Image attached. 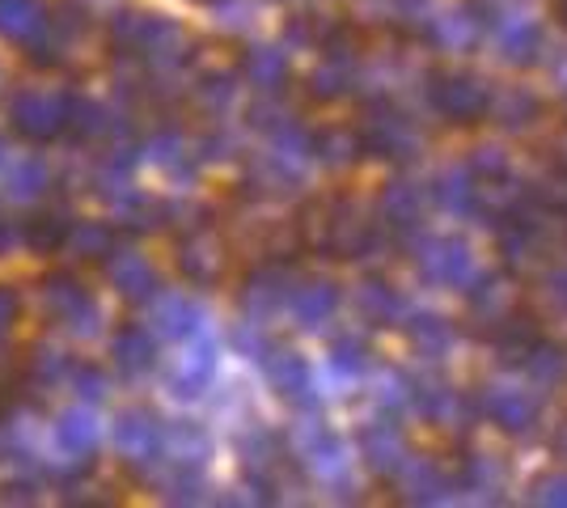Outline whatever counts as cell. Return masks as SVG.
Instances as JSON below:
<instances>
[{
    "label": "cell",
    "mask_w": 567,
    "mask_h": 508,
    "mask_svg": "<svg viewBox=\"0 0 567 508\" xmlns=\"http://www.w3.org/2000/svg\"><path fill=\"white\" fill-rule=\"evenodd\" d=\"M9 123L25 141H51L64 132V97L43 94V90H22L9 102Z\"/></svg>",
    "instance_id": "obj_1"
},
{
    "label": "cell",
    "mask_w": 567,
    "mask_h": 508,
    "mask_svg": "<svg viewBox=\"0 0 567 508\" xmlns=\"http://www.w3.org/2000/svg\"><path fill=\"white\" fill-rule=\"evenodd\" d=\"M43 305H48V318L72 326L76 335H81V331H90V326H85V322L94 318L90 292L81 289V280L69 276V271H51L48 280H43Z\"/></svg>",
    "instance_id": "obj_2"
},
{
    "label": "cell",
    "mask_w": 567,
    "mask_h": 508,
    "mask_svg": "<svg viewBox=\"0 0 567 508\" xmlns=\"http://www.w3.org/2000/svg\"><path fill=\"white\" fill-rule=\"evenodd\" d=\"M48 30V4L43 0H0V34L34 43V34Z\"/></svg>",
    "instance_id": "obj_3"
},
{
    "label": "cell",
    "mask_w": 567,
    "mask_h": 508,
    "mask_svg": "<svg viewBox=\"0 0 567 508\" xmlns=\"http://www.w3.org/2000/svg\"><path fill=\"white\" fill-rule=\"evenodd\" d=\"M69 229L72 220L64 212H43V217H34L22 229V242L30 250H39V255H51V250H60V246L69 242Z\"/></svg>",
    "instance_id": "obj_4"
},
{
    "label": "cell",
    "mask_w": 567,
    "mask_h": 508,
    "mask_svg": "<svg viewBox=\"0 0 567 508\" xmlns=\"http://www.w3.org/2000/svg\"><path fill=\"white\" fill-rule=\"evenodd\" d=\"M60 445L69 449V454H90L97 445V419L90 412H69L60 419Z\"/></svg>",
    "instance_id": "obj_5"
},
{
    "label": "cell",
    "mask_w": 567,
    "mask_h": 508,
    "mask_svg": "<svg viewBox=\"0 0 567 508\" xmlns=\"http://www.w3.org/2000/svg\"><path fill=\"white\" fill-rule=\"evenodd\" d=\"M111 284H115L123 297H141V292L153 284V271H148V263H144L141 255H123V259L111 263Z\"/></svg>",
    "instance_id": "obj_6"
},
{
    "label": "cell",
    "mask_w": 567,
    "mask_h": 508,
    "mask_svg": "<svg viewBox=\"0 0 567 508\" xmlns=\"http://www.w3.org/2000/svg\"><path fill=\"white\" fill-rule=\"evenodd\" d=\"M64 246H72V255H81V259H102L106 246H111V229L97 225V220H81V225L69 229V242Z\"/></svg>",
    "instance_id": "obj_7"
},
{
    "label": "cell",
    "mask_w": 567,
    "mask_h": 508,
    "mask_svg": "<svg viewBox=\"0 0 567 508\" xmlns=\"http://www.w3.org/2000/svg\"><path fill=\"white\" fill-rule=\"evenodd\" d=\"M115 361L123 373H136V369H144L148 364V339L136 331V326H127V331H118L115 335Z\"/></svg>",
    "instance_id": "obj_8"
},
{
    "label": "cell",
    "mask_w": 567,
    "mask_h": 508,
    "mask_svg": "<svg viewBox=\"0 0 567 508\" xmlns=\"http://www.w3.org/2000/svg\"><path fill=\"white\" fill-rule=\"evenodd\" d=\"M43 187H48V166L34 162V157H25L22 166L9 174V195H13V199H34Z\"/></svg>",
    "instance_id": "obj_9"
},
{
    "label": "cell",
    "mask_w": 567,
    "mask_h": 508,
    "mask_svg": "<svg viewBox=\"0 0 567 508\" xmlns=\"http://www.w3.org/2000/svg\"><path fill=\"white\" fill-rule=\"evenodd\" d=\"M148 440H153V424H148V415H123L118 419V449L123 454H141V449H148Z\"/></svg>",
    "instance_id": "obj_10"
},
{
    "label": "cell",
    "mask_w": 567,
    "mask_h": 508,
    "mask_svg": "<svg viewBox=\"0 0 567 508\" xmlns=\"http://www.w3.org/2000/svg\"><path fill=\"white\" fill-rule=\"evenodd\" d=\"M34 373L39 377H69L72 373V361L60 352V348H34Z\"/></svg>",
    "instance_id": "obj_11"
},
{
    "label": "cell",
    "mask_w": 567,
    "mask_h": 508,
    "mask_svg": "<svg viewBox=\"0 0 567 508\" xmlns=\"http://www.w3.org/2000/svg\"><path fill=\"white\" fill-rule=\"evenodd\" d=\"M18 314H22V297H18V289L0 284V335H9V331H13Z\"/></svg>",
    "instance_id": "obj_12"
},
{
    "label": "cell",
    "mask_w": 567,
    "mask_h": 508,
    "mask_svg": "<svg viewBox=\"0 0 567 508\" xmlns=\"http://www.w3.org/2000/svg\"><path fill=\"white\" fill-rule=\"evenodd\" d=\"M72 386L81 390L85 398H97V394L106 390V382L97 377V369H90V364H85V369H72Z\"/></svg>",
    "instance_id": "obj_13"
},
{
    "label": "cell",
    "mask_w": 567,
    "mask_h": 508,
    "mask_svg": "<svg viewBox=\"0 0 567 508\" xmlns=\"http://www.w3.org/2000/svg\"><path fill=\"white\" fill-rule=\"evenodd\" d=\"M18 242H22V229H18L9 217H0V255H9Z\"/></svg>",
    "instance_id": "obj_14"
},
{
    "label": "cell",
    "mask_w": 567,
    "mask_h": 508,
    "mask_svg": "<svg viewBox=\"0 0 567 508\" xmlns=\"http://www.w3.org/2000/svg\"><path fill=\"white\" fill-rule=\"evenodd\" d=\"M0 458H4V433H0Z\"/></svg>",
    "instance_id": "obj_15"
}]
</instances>
